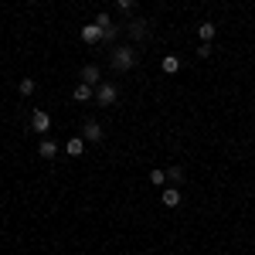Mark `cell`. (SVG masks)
<instances>
[{"label":"cell","instance_id":"1","mask_svg":"<svg viewBox=\"0 0 255 255\" xmlns=\"http://www.w3.org/2000/svg\"><path fill=\"white\" fill-rule=\"evenodd\" d=\"M133 65H136V51L133 48H116L113 51V68L116 72H129Z\"/></svg>","mask_w":255,"mask_h":255},{"label":"cell","instance_id":"2","mask_svg":"<svg viewBox=\"0 0 255 255\" xmlns=\"http://www.w3.org/2000/svg\"><path fill=\"white\" fill-rule=\"evenodd\" d=\"M116 99H119V89L113 85V82H102V85L96 89V102L99 106H113Z\"/></svg>","mask_w":255,"mask_h":255},{"label":"cell","instance_id":"3","mask_svg":"<svg viewBox=\"0 0 255 255\" xmlns=\"http://www.w3.org/2000/svg\"><path fill=\"white\" fill-rule=\"evenodd\" d=\"M79 75H82V85H92V89H99V85H102V72H99L96 65H85Z\"/></svg>","mask_w":255,"mask_h":255},{"label":"cell","instance_id":"4","mask_svg":"<svg viewBox=\"0 0 255 255\" xmlns=\"http://www.w3.org/2000/svg\"><path fill=\"white\" fill-rule=\"evenodd\" d=\"M82 139H85V143H99V139H102V126H99L96 119H89V123L82 126Z\"/></svg>","mask_w":255,"mask_h":255},{"label":"cell","instance_id":"5","mask_svg":"<svg viewBox=\"0 0 255 255\" xmlns=\"http://www.w3.org/2000/svg\"><path fill=\"white\" fill-rule=\"evenodd\" d=\"M82 41H85V44H99V41H102V27H99L96 20L82 27Z\"/></svg>","mask_w":255,"mask_h":255},{"label":"cell","instance_id":"6","mask_svg":"<svg viewBox=\"0 0 255 255\" xmlns=\"http://www.w3.org/2000/svg\"><path fill=\"white\" fill-rule=\"evenodd\" d=\"M215 34H218V27L211 24V20H201V24H197V38L204 41V44H211V41H215Z\"/></svg>","mask_w":255,"mask_h":255},{"label":"cell","instance_id":"7","mask_svg":"<svg viewBox=\"0 0 255 255\" xmlns=\"http://www.w3.org/2000/svg\"><path fill=\"white\" fill-rule=\"evenodd\" d=\"M38 157H44V160H55V157H58V143H55V139H41Z\"/></svg>","mask_w":255,"mask_h":255},{"label":"cell","instance_id":"8","mask_svg":"<svg viewBox=\"0 0 255 255\" xmlns=\"http://www.w3.org/2000/svg\"><path fill=\"white\" fill-rule=\"evenodd\" d=\"M31 126H34V129H38V133H48V129H51V116H48V113H34V119H31Z\"/></svg>","mask_w":255,"mask_h":255},{"label":"cell","instance_id":"9","mask_svg":"<svg viewBox=\"0 0 255 255\" xmlns=\"http://www.w3.org/2000/svg\"><path fill=\"white\" fill-rule=\"evenodd\" d=\"M65 153H68V157H82V153H85V139L82 136L68 139V143H65Z\"/></svg>","mask_w":255,"mask_h":255},{"label":"cell","instance_id":"10","mask_svg":"<svg viewBox=\"0 0 255 255\" xmlns=\"http://www.w3.org/2000/svg\"><path fill=\"white\" fill-rule=\"evenodd\" d=\"M180 201H184V197H180L177 187H163V204H167V208H180Z\"/></svg>","mask_w":255,"mask_h":255},{"label":"cell","instance_id":"11","mask_svg":"<svg viewBox=\"0 0 255 255\" xmlns=\"http://www.w3.org/2000/svg\"><path fill=\"white\" fill-rule=\"evenodd\" d=\"M160 68H163L167 75H177V72H180V58H177V55H167V58L160 61Z\"/></svg>","mask_w":255,"mask_h":255},{"label":"cell","instance_id":"12","mask_svg":"<svg viewBox=\"0 0 255 255\" xmlns=\"http://www.w3.org/2000/svg\"><path fill=\"white\" fill-rule=\"evenodd\" d=\"M129 34H133V38H146V34H150V24H146V20H133V24H129Z\"/></svg>","mask_w":255,"mask_h":255},{"label":"cell","instance_id":"13","mask_svg":"<svg viewBox=\"0 0 255 255\" xmlns=\"http://www.w3.org/2000/svg\"><path fill=\"white\" fill-rule=\"evenodd\" d=\"M72 99H75V102H89V99H92V85H79V89L72 92Z\"/></svg>","mask_w":255,"mask_h":255},{"label":"cell","instance_id":"14","mask_svg":"<svg viewBox=\"0 0 255 255\" xmlns=\"http://www.w3.org/2000/svg\"><path fill=\"white\" fill-rule=\"evenodd\" d=\"M17 89H20V96H31V92L38 89V82H34V79H20V85H17Z\"/></svg>","mask_w":255,"mask_h":255},{"label":"cell","instance_id":"15","mask_svg":"<svg viewBox=\"0 0 255 255\" xmlns=\"http://www.w3.org/2000/svg\"><path fill=\"white\" fill-rule=\"evenodd\" d=\"M167 180H170V184H180V180H184V167H170V170H167Z\"/></svg>","mask_w":255,"mask_h":255},{"label":"cell","instance_id":"16","mask_svg":"<svg viewBox=\"0 0 255 255\" xmlns=\"http://www.w3.org/2000/svg\"><path fill=\"white\" fill-rule=\"evenodd\" d=\"M116 20H113V24H109V27H106V31H102V41H106V44H113V41H116Z\"/></svg>","mask_w":255,"mask_h":255},{"label":"cell","instance_id":"17","mask_svg":"<svg viewBox=\"0 0 255 255\" xmlns=\"http://www.w3.org/2000/svg\"><path fill=\"white\" fill-rule=\"evenodd\" d=\"M96 24H99V27H102V31H106V27L113 24V17H109V14H99V17H96Z\"/></svg>","mask_w":255,"mask_h":255},{"label":"cell","instance_id":"18","mask_svg":"<svg viewBox=\"0 0 255 255\" xmlns=\"http://www.w3.org/2000/svg\"><path fill=\"white\" fill-rule=\"evenodd\" d=\"M150 180H153V184H163V180H167V170H153Z\"/></svg>","mask_w":255,"mask_h":255},{"label":"cell","instance_id":"19","mask_svg":"<svg viewBox=\"0 0 255 255\" xmlns=\"http://www.w3.org/2000/svg\"><path fill=\"white\" fill-rule=\"evenodd\" d=\"M211 51H215V48H211V44H204V41H201V48H197V55H201V58H208V55H211Z\"/></svg>","mask_w":255,"mask_h":255},{"label":"cell","instance_id":"20","mask_svg":"<svg viewBox=\"0 0 255 255\" xmlns=\"http://www.w3.org/2000/svg\"><path fill=\"white\" fill-rule=\"evenodd\" d=\"M119 3V10H133V3H136V0H116Z\"/></svg>","mask_w":255,"mask_h":255}]
</instances>
